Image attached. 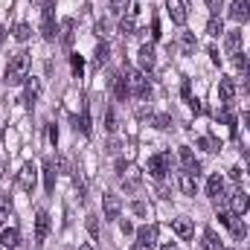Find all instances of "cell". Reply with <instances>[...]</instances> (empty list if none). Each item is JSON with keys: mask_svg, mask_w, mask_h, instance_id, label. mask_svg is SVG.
I'll use <instances>...</instances> for the list:
<instances>
[{"mask_svg": "<svg viewBox=\"0 0 250 250\" xmlns=\"http://www.w3.org/2000/svg\"><path fill=\"white\" fill-rule=\"evenodd\" d=\"M29 79V53L18 50L6 64V84H23Z\"/></svg>", "mask_w": 250, "mask_h": 250, "instance_id": "cell-1", "label": "cell"}, {"mask_svg": "<svg viewBox=\"0 0 250 250\" xmlns=\"http://www.w3.org/2000/svg\"><path fill=\"white\" fill-rule=\"evenodd\" d=\"M125 79H128V87H131L134 99H151V84H148L143 70H134V67L125 64Z\"/></svg>", "mask_w": 250, "mask_h": 250, "instance_id": "cell-2", "label": "cell"}, {"mask_svg": "<svg viewBox=\"0 0 250 250\" xmlns=\"http://www.w3.org/2000/svg\"><path fill=\"white\" fill-rule=\"evenodd\" d=\"M169 172H172V154H169V151H160V154L148 157V175H151L154 181H163Z\"/></svg>", "mask_w": 250, "mask_h": 250, "instance_id": "cell-3", "label": "cell"}, {"mask_svg": "<svg viewBox=\"0 0 250 250\" xmlns=\"http://www.w3.org/2000/svg\"><path fill=\"white\" fill-rule=\"evenodd\" d=\"M41 35H44V41H56V9L50 0L41 9Z\"/></svg>", "mask_w": 250, "mask_h": 250, "instance_id": "cell-4", "label": "cell"}, {"mask_svg": "<svg viewBox=\"0 0 250 250\" xmlns=\"http://www.w3.org/2000/svg\"><path fill=\"white\" fill-rule=\"evenodd\" d=\"M35 181H38V169H35V163H23V169L18 172V187L23 189L26 195H32V192H35Z\"/></svg>", "mask_w": 250, "mask_h": 250, "instance_id": "cell-5", "label": "cell"}, {"mask_svg": "<svg viewBox=\"0 0 250 250\" xmlns=\"http://www.w3.org/2000/svg\"><path fill=\"white\" fill-rule=\"evenodd\" d=\"M120 209H123L120 195L105 192V195H102V215H105V221H117V218H120Z\"/></svg>", "mask_w": 250, "mask_h": 250, "instance_id": "cell-6", "label": "cell"}, {"mask_svg": "<svg viewBox=\"0 0 250 250\" xmlns=\"http://www.w3.org/2000/svg\"><path fill=\"white\" fill-rule=\"evenodd\" d=\"M181 166H184V172H189L195 181L201 178V160L192 154V148H189V146H181Z\"/></svg>", "mask_w": 250, "mask_h": 250, "instance_id": "cell-7", "label": "cell"}, {"mask_svg": "<svg viewBox=\"0 0 250 250\" xmlns=\"http://www.w3.org/2000/svg\"><path fill=\"white\" fill-rule=\"evenodd\" d=\"M166 12H169L172 23H178V26H184L189 21V9L184 0H166Z\"/></svg>", "mask_w": 250, "mask_h": 250, "instance_id": "cell-8", "label": "cell"}, {"mask_svg": "<svg viewBox=\"0 0 250 250\" xmlns=\"http://www.w3.org/2000/svg\"><path fill=\"white\" fill-rule=\"evenodd\" d=\"M250 209V195L245 189H233L230 192V212L233 215H245Z\"/></svg>", "mask_w": 250, "mask_h": 250, "instance_id": "cell-9", "label": "cell"}, {"mask_svg": "<svg viewBox=\"0 0 250 250\" xmlns=\"http://www.w3.org/2000/svg\"><path fill=\"white\" fill-rule=\"evenodd\" d=\"M227 15H230V21H236V23L250 21V0H233L230 9H227Z\"/></svg>", "mask_w": 250, "mask_h": 250, "instance_id": "cell-10", "label": "cell"}, {"mask_svg": "<svg viewBox=\"0 0 250 250\" xmlns=\"http://www.w3.org/2000/svg\"><path fill=\"white\" fill-rule=\"evenodd\" d=\"M137 245L146 250H151L154 245H157V227L154 224H146V227H140L137 230Z\"/></svg>", "mask_w": 250, "mask_h": 250, "instance_id": "cell-11", "label": "cell"}, {"mask_svg": "<svg viewBox=\"0 0 250 250\" xmlns=\"http://www.w3.org/2000/svg\"><path fill=\"white\" fill-rule=\"evenodd\" d=\"M224 50H227V56H233V59L242 53V29L224 32Z\"/></svg>", "mask_w": 250, "mask_h": 250, "instance_id": "cell-12", "label": "cell"}, {"mask_svg": "<svg viewBox=\"0 0 250 250\" xmlns=\"http://www.w3.org/2000/svg\"><path fill=\"white\" fill-rule=\"evenodd\" d=\"M0 248L3 250H18L21 248V230L18 227H6L0 233Z\"/></svg>", "mask_w": 250, "mask_h": 250, "instance_id": "cell-13", "label": "cell"}, {"mask_svg": "<svg viewBox=\"0 0 250 250\" xmlns=\"http://www.w3.org/2000/svg\"><path fill=\"white\" fill-rule=\"evenodd\" d=\"M137 56H140V70H143V73H151V70H154L157 56H154V47H151V44H143Z\"/></svg>", "mask_w": 250, "mask_h": 250, "instance_id": "cell-14", "label": "cell"}, {"mask_svg": "<svg viewBox=\"0 0 250 250\" xmlns=\"http://www.w3.org/2000/svg\"><path fill=\"white\" fill-rule=\"evenodd\" d=\"M56 178H59V166L56 160H44V189L53 195L56 192Z\"/></svg>", "mask_w": 250, "mask_h": 250, "instance_id": "cell-15", "label": "cell"}, {"mask_svg": "<svg viewBox=\"0 0 250 250\" xmlns=\"http://www.w3.org/2000/svg\"><path fill=\"white\" fill-rule=\"evenodd\" d=\"M218 96H221L224 105H230V102L236 99V82H233L230 76H224V79L218 82Z\"/></svg>", "mask_w": 250, "mask_h": 250, "instance_id": "cell-16", "label": "cell"}, {"mask_svg": "<svg viewBox=\"0 0 250 250\" xmlns=\"http://www.w3.org/2000/svg\"><path fill=\"white\" fill-rule=\"evenodd\" d=\"M38 96H41V82H38V79H26V87H23V102H26V108H32V105L38 102Z\"/></svg>", "mask_w": 250, "mask_h": 250, "instance_id": "cell-17", "label": "cell"}, {"mask_svg": "<svg viewBox=\"0 0 250 250\" xmlns=\"http://www.w3.org/2000/svg\"><path fill=\"white\" fill-rule=\"evenodd\" d=\"M47 233H50V215L44 209H38L35 212V242H44Z\"/></svg>", "mask_w": 250, "mask_h": 250, "instance_id": "cell-18", "label": "cell"}, {"mask_svg": "<svg viewBox=\"0 0 250 250\" xmlns=\"http://www.w3.org/2000/svg\"><path fill=\"white\" fill-rule=\"evenodd\" d=\"M172 230H175L178 239H189V236L195 233V227H192L189 218H175V221H172Z\"/></svg>", "mask_w": 250, "mask_h": 250, "instance_id": "cell-19", "label": "cell"}, {"mask_svg": "<svg viewBox=\"0 0 250 250\" xmlns=\"http://www.w3.org/2000/svg\"><path fill=\"white\" fill-rule=\"evenodd\" d=\"M201 248L204 250H224V245H221V239L215 236V230L207 227V230H204V242H201Z\"/></svg>", "mask_w": 250, "mask_h": 250, "instance_id": "cell-20", "label": "cell"}, {"mask_svg": "<svg viewBox=\"0 0 250 250\" xmlns=\"http://www.w3.org/2000/svg\"><path fill=\"white\" fill-rule=\"evenodd\" d=\"M114 96H117L120 102H125V99L131 96V87H128V79H125V76H114Z\"/></svg>", "mask_w": 250, "mask_h": 250, "instance_id": "cell-21", "label": "cell"}, {"mask_svg": "<svg viewBox=\"0 0 250 250\" xmlns=\"http://www.w3.org/2000/svg\"><path fill=\"white\" fill-rule=\"evenodd\" d=\"M221 192H224V178H221V175H212V178L207 181V195H209L212 201H218Z\"/></svg>", "mask_w": 250, "mask_h": 250, "instance_id": "cell-22", "label": "cell"}, {"mask_svg": "<svg viewBox=\"0 0 250 250\" xmlns=\"http://www.w3.org/2000/svg\"><path fill=\"white\" fill-rule=\"evenodd\" d=\"M207 35H209V38L224 35V21H221V15H212V18L207 21Z\"/></svg>", "mask_w": 250, "mask_h": 250, "instance_id": "cell-23", "label": "cell"}, {"mask_svg": "<svg viewBox=\"0 0 250 250\" xmlns=\"http://www.w3.org/2000/svg\"><path fill=\"white\" fill-rule=\"evenodd\" d=\"M227 227H230V233H233V239H236V242H242V239L248 236V227H245L242 215H233V221H230Z\"/></svg>", "mask_w": 250, "mask_h": 250, "instance_id": "cell-24", "label": "cell"}, {"mask_svg": "<svg viewBox=\"0 0 250 250\" xmlns=\"http://www.w3.org/2000/svg\"><path fill=\"white\" fill-rule=\"evenodd\" d=\"M178 187H181V192H184V195H195V178H192V175H189V172H181V175H178Z\"/></svg>", "mask_w": 250, "mask_h": 250, "instance_id": "cell-25", "label": "cell"}, {"mask_svg": "<svg viewBox=\"0 0 250 250\" xmlns=\"http://www.w3.org/2000/svg\"><path fill=\"white\" fill-rule=\"evenodd\" d=\"M195 50H198V38H195L192 32H184V35H181V53H184V56H192Z\"/></svg>", "mask_w": 250, "mask_h": 250, "instance_id": "cell-26", "label": "cell"}, {"mask_svg": "<svg viewBox=\"0 0 250 250\" xmlns=\"http://www.w3.org/2000/svg\"><path fill=\"white\" fill-rule=\"evenodd\" d=\"M134 15H137V6H134V9H131V15H128V18H123V21H120V35H134V29H137V23H134Z\"/></svg>", "mask_w": 250, "mask_h": 250, "instance_id": "cell-27", "label": "cell"}, {"mask_svg": "<svg viewBox=\"0 0 250 250\" xmlns=\"http://www.w3.org/2000/svg\"><path fill=\"white\" fill-rule=\"evenodd\" d=\"M70 70H73V76H76V79H82V76H84V59H82L79 53H70Z\"/></svg>", "mask_w": 250, "mask_h": 250, "instance_id": "cell-28", "label": "cell"}, {"mask_svg": "<svg viewBox=\"0 0 250 250\" xmlns=\"http://www.w3.org/2000/svg\"><path fill=\"white\" fill-rule=\"evenodd\" d=\"M198 146L204 148V151H221V140H215V137H198Z\"/></svg>", "mask_w": 250, "mask_h": 250, "instance_id": "cell-29", "label": "cell"}, {"mask_svg": "<svg viewBox=\"0 0 250 250\" xmlns=\"http://www.w3.org/2000/svg\"><path fill=\"white\" fill-rule=\"evenodd\" d=\"M62 44L64 47L73 44V18H64L62 21Z\"/></svg>", "mask_w": 250, "mask_h": 250, "instance_id": "cell-30", "label": "cell"}, {"mask_svg": "<svg viewBox=\"0 0 250 250\" xmlns=\"http://www.w3.org/2000/svg\"><path fill=\"white\" fill-rule=\"evenodd\" d=\"M108 59H111V47L105 41H99V47H96V64L102 67V64H108Z\"/></svg>", "mask_w": 250, "mask_h": 250, "instance_id": "cell-31", "label": "cell"}, {"mask_svg": "<svg viewBox=\"0 0 250 250\" xmlns=\"http://www.w3.org/2000/svg\"><path fill=\"white\" fill-rule=\"evenodd\" d=\"M79 128H82V134H84V137H90V111H87V105H82V120H79Z\"/></svg>", "mask_w": 250, "mask_h": 250, "instance_id": "cell-32", "label": "cell"}, {"mask_svg": "<svg viewBox=\"0 0 250 250\" xmlns=\"http://www.w3.org/2000/svg\"><path fill=\"white\" fill-rule=\"evenodd\" d=\"M123 184H125V187H128V189H134V187H137V184H140V172H137L134 166H128V172H125Z\"/></svg>", "mask_w": 250, "mask_h": 250, "instance_id": "cell-33", "label": "cell"}, {"mask_svg": "<svg viewBox=\"0 0 250 250\" xmlns=\"http://www.w3.org/2000/svg\"><path fill=\"white\" fill-rule=\"evenodd\" d=\"M12 35H15L18 41H29V35H32V26H29V23H18Z\"/></svg>", "mask_w": 250, "mask_h": 250, "instance_id": "cell-34", "label": "cell"}, {"mask_svg": "<svg viewBox=\"0 0 250 250\" xmlns=\"http://www.w3.org/2000/svg\"><path fill=\"white\" fill-rule=\"evenodd\" d=\"M148 123L154 125V128H169V125H172V117H166V114H154V117H148Z\"/></svg>", "mask_w": 250, "mask_h": 250, "instance_id": "cell-35", "label": "cell"}, {"mask_svg": "<svg viewBox=\"0 0 250 250\" xmlns=\"http://www.w3.org/2000/svg\"><path fill=\"white\" fill-rule=\"evenodd\" d=\"M125 9H131L128 0H111V15H125Z\"/></svg>", "mask_w": 250, "mask_h": 250, "instance_id": "cell-36", "label": "cell"}, {"mask_svg": "<svg viewBox=\"0 0 250 250\" xmlns=\"http://www.w3.org/2000/svg\"><path fill=\"white\" fill-rule=\"evenodd\" d=\"M87 233H90V239H99V218L96 215L87 218Z\"/></svg>", "mask_w": 250, "mask_h": 250, "instance_id": "cell-37", "label": "cell"}, {"mask_svg": "<svg viewBox=\"0 0 250 250\" xmlns=\"http://www.w3.org/2000/svg\"><path fill=\"white\" fill-rule=\"evenodd\" d=\"M105 128L117 131V114H114V108H108V114H105Z\"/></svg>", "mask_w": 250, "mask_h": 250, "instance_id": "cell-38", "label": "cell"}, {"mask_svg": "<svg viewBox=\"0 0 250 250\" xmlns=\"http://www.w3.org/2000/svg\"><path fill=\"white\" fill-rule=\"evenodd\" d=\"M204 3H207V9H209L212 15H218V12H221V6H224V0H204Z\"/></svg>", "mask_w": 250, "mask_h": 250, "instance_id": "cell-39", "label": "cell"}, {"mask_svg": "<svg viewBox=\"0 0 250 250\" xmlns=\"http://www.w3.org/2000/svg\"><path fill=\"white\" fill-rule=\"evenodd\" d=\"M218 221H221V224L227 227V224L233 221V212H230V209H218Z\"/></svg>", "mask_w": 250, "mask_h": 250, "instance_id": "cell-40", "label": "cell"}, {"mask_svg": "<svg viewBox=\"0 0 250 250\" xmlns=\"http://www.w3.org/2000/svg\"><path fill=\"white\" fill-rule=\"evenodd\" d=\"M131 209H134L137 215H148V207H146L143 201H134V207H131Z\"/></svg>", "mask_w": 250, "mask_h": 250, "instance_id": "cell-41", "label": "cell"}, {"mask_svg": "<svg viewBox=\"0 0 250 250\" xmlns=\"http://www.w3.org/2000/svg\"><path fill=\"white\" fill-rule=\"evenodd\" d=\"M181 96H184V102L192 105V90H189V82H184V87H181Z\"/></svg>", "mask_w": 250, "mask_h": 250, "instance_id": "cell-42", "label": "cell"}, {"mask_svg": "<svg viewBox=\"0 0 250 250\" xmlns=\"http://www.w3.org/2000/svg\"><path fill=\"white\" fill-rule=\"evenodd\" d=\"M120 230H123V236H131V233H134V224H131V221H123Z\"/></svg>", "mask_w": 250, "mask_h": 250, "instance_id": "cell-43", "label": "cell"}, {"mask_svg": "<svg viewBox=\"0 0 250 250\" xmlns=\"http://www.w3.org/2000/svg\"><path fill=\"white\" fill-rule=\"evenodd\" d=\"M151 38H154V41H157V38H160V23H157V18H154V21H151Z\"/></svg>", "mask_w": 250, "mask_h": 250, "instance_id": "cell-44", "label": "cell"}, {"mask_svg": "<svg viewBox=\"0 0 250 250\" xmlns=\"http://www.w3.org/2000/svg\"><path fill=\"white\" fill-rule=\"evenodd\" d=\"M207 53H209V59H212V64H221V56H218V50H215V47H209Z\"/></svg>", "mask_w": 250, "mask_h": 250, "instance_id": "cell-45", "label": "cell"}, {"mask_svg": "<svg viewBox=\"0 0 250 250\" xmlns=\"http://www.w3.org/2000/svg\"><path fill=\"white\" fill-rule=\"evenodd\" d=\"M50 143H53V146L59 143V128H56V125H50Z\"/></svg>", "mask_w": 250, "mask_h": 250, "instance_id": "cell-46", "label": "cell"}, {"mask_svg": "<svg viewBox=\"0 0 250 250\" xmlns=\"http://www.w3.org/2000/svg\"><path fill=\"white\" fill-rule=\"evenodd\" d=\"M230 178H233V181H242V166H233V169H230Z\"/></svg>", "mask_w": 250, "mask_h": 250, "instance_id": "cell-47", "label": "cell"}, {"mask_svg": "<svg viewBox=\"0 0 250 250\" xmlns=\"http://www.w3.org/2000/svg\"><path fill=\"white\" fill-rule=\"evenodd\" d=\"M6 221H9V209H6V207H0V227H3Z\"/></svg>", "mask_w": 250, "mask_h": 250, "instance_id": "cell-48", "label": "cell"}, {"mask_svg": "<svg viewBox=\"0 0 250 250\" xmlns=\"http://www.w3.org/2000/svg\"><path fill=\"white\" fill-rule=\"evenodd\" d=\"M242 82H245V90H248V96H250V73H245V76H242Z\"/></svg>", "mask_w": 250, "mask_h": 250, "instance_id": "cell-49", "label": "cell"}, {"mask_svg": "<svg viewBox=\"0 0 250 250\" xmlns=\"http://www.w3.org/2000/svg\"><path fill=\"white\" fill-rule=\"evenodd\" d=\"M3 41H6V29H3V23H0V47H3Z\"/></svg>", "mask_w": 250, "mask_h": 250, "instance_id": "cell-50", "label": "cell"}, {"mask_svg": "<svg viewBox=\"0 0 250 250\" xmlns=\"http://www.w3.org/2000/svg\"><path fill=\"white\" fill-rule=\"evenodd\" d=\"M242 120L248 123V131H250V111H245V114H242Z\"/></svg>", "mask_w": 250, "mask_h": 250, "instance_id": "cell-51", "label": "cell"}, {"mask_svg": "<svg viewBox=\"0 0 250 250\" xmlns=\"http://www.w3.org/2000/svg\"><path fill=\"white\" fill-rule=\"evenodd\" d=\"M3 172H6V160L0 157V178H3Z\"/></svg>", "mask_w": 250, "mask_h": 250, "instance_id": "cell-52", "label": "cell"}, {"mask_svg": "<svg viewBox=\"0 0 250 250\" xmlns=\"http://www.w3.org/2000/svg\"><path fill=\"white\" fill-rule=\"evenodd\" d=\"M160 250H178V245H163Z\"/></svg>", "mask_w": 250, "mask_h": 250, "instance_id": "cell-53", "label": "cell"}, {"mask_svg": "<svg viewBox=\"0 0 250 250\" xmlns=\"http://www.w3.org/2000/svg\"><path fill=\"white\" fill-rule=\"evenodd\" d=\"M245 163H248V172H250V151H245Z\"/></svg>", "mask_w": 250, "mask_h": 250, "instance_id": "cell-54", "label": "cell"}, {"mask_svg": "<svg viewBox=\"0 0 250 250\" xmlns=\"http://www.w3.org/2000/svg\"><path fill=\"white\" fill-rule=\"evenodd\" d=\"M131 250H146V248H140V245H134V248H131Z\"/></svg>", "mask_w": 250, "mask_h": 250, "instance_id": "cell-55", "label": "cell"}, {"mask_svg": "<svg viewBox=\"0 0 250 250\" xmlns=\"http://www.w3.org/2000/svg\"><path fill=\"white\" fill-rule=\"evenodd\" d=\"M0 143H3V128H0Z\"/></svg>", "mask_w": 250, "mask_h": 250, "instance_id": "cell-56", "label": "cell"}, {"mask_svg": "<svg viewBox=\"0 0 250 250\" xmlns=\"http://www.w3.org/2000/svg\"><path fill=\"white\" fill-rule=\"evenodd\" d=\"M184 3H187V0H184Z\"/></svg>", "mask_w": 250, "mask_h": 250, "instance_id": "cell-57", "label": "cell"}]
</instances>
